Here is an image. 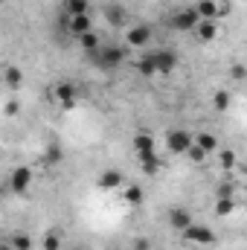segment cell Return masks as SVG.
<instances>
[{
	"mask_svg": "<svg viewBox=\"0 0 247 250\" xmlns=\"http://www.w3.org/2000/svg\"><path fill=\"white\" fill-rule=\"evenodd\" d=\"M169 23H172V29H178V32H195L198 23H201V15H198L195 6H186V9H178V12L172 15Z\"/></svg>",
	"mask_w": 247,
	"mask_h": 250,
	"instance_id": "cell-1",
	"label": "cell"
},
{
	"mask_svg": "<svg viewBox=\"0 0 247 250\" xmlns=\"http://www.w3.org/2000/svg\"><path fill=\"white\" fill-rule=\"evenodd\" d=\"M125 56H128V50H125V47L111 44V47H102L99 53H93L90 59L99 64V67H105V70H114V67H120V64L125 62Z\"/></svg>",
	"mask_w": 247,
	"mask_h": 250,
	"instance_id": "cell-2",
	"label": "cell"
},
{
	"mask_svg": "<svg viewBox=\"0 0 247 250\" xmlns=\"http://www.w3.org/2000/svg\"><path fill=\"white\" fill-rule=\"evenodd\" d=\"M195 9L204 21H218V18L230 15V0H198Z\"/></svg>",
	"mask_w": 247,
	"mask_h": 250,
	"instance_id": "cell-3",
	"label": "cell"
},
{
	"mask_svg": "<svg viewBox=\"0 0 247 250\" xmlns=\"http://www.w3.org/2000/svg\"><path fill=\"white\" fill-rule=\"evenodd\" d=\"M192 143H195V137H192L189 131H184V128H172V131L166 134V148H169V154H186Z\"/></svg>",
	"mask_w": 247,
	"mask_h": 250,
	"instance_id": "cell-4",
	"label": "cell"
},
{
	"mask_svg": "<svg viewBox=\"0 0 247 250\" xmlns=\"http://www.w3.org/2000/svg\"><path fill=\"white\" fill-rule=\"evenodd\" d=\"M184 242L189 245H201V248H209V245H215V233L206 227V224H189L184 230Z\"/></svg>",
	"mask_w": 247,
	"mask_h": 250,
	"instance_id": "cell-5",
	"label": "cell"
},
{
	"mask_svg": "<svg viewBox=\"0 0 247 250\" xmlns=\"http://www.w3.org/2000/svg\"><path fill=\"white\" fill-rule=\"evenodd\" d=\"M29 187H32V169H26V166L12 169V175H9V181H6V189L15 192V195H26Z\"/></svg>",
	"mask_w": 247,
	"mask_h": 250,
	"instance_id": "cell-6",
	"label": "cell"
},
{
	"mask_svg": "<svg viewBox=\"0 0 247 250\" xmlns=\"http://www.w3.org/2000/svg\"><path fill=\"white\" fill-rule=\"evenodd\" d=\"M53 99L62 105V108H76V99H79V90H76V84H70V82H59L56 84V90H53Z\"/></svg>",
	"mask_w": 247,
	"mask_h": 250,
	"instance_id": "cell-7",
	"label": "cell"
},
{
	"mask_svg": "<svg viewBox=\"0 0 247 250\" xmlns=\"http://www.w3.org/2000/svg\"><path fill=\"white\" fill-rule=\"evenodd\" d=\"M67 32L76 35V38L93 32V21H90V15H73V18L67 15Z\"/></svg>",
	"mask_w": 247,
	"mask_h": 250,
	"instance_id": "cell-8",
	"label": "cell"
},
{
	"mask_svg": "<svg viewBox=\"0 0 247 250\" xmlns=\"http://www.w3.org/2000/svg\"><path fill=\"white\" fill-rule=\"evenodd\" d=\"M134 151H137V160H140V163L148 160V157H154V137L145 134V131H140V134L134 137Z\"/></svg>",
	"mask_w": 247,
	"mask_h": 250,
	"instance_id": "cell-9",
	"label": "cell"
},
{
	"mask_svg": "<svg viewBox=\"0 0 247 250\" xmlns=\"http://www.w3.org/2000/svg\"><path fill=\"white\" fill-rule=\"evenodd\" d=\"M151 56H154V64H157V73H163V76H169V73L178 67L175 50H154Z\"/></svg>",
	"mask_w": 247,
	"mask_h": 250,
	"instance_id": "cell-10",
	"label": "cell"
},
{
	"mask_svg": "<svg viewBox=\"0 0 247 250\" xmlns=\"http://www.w3.org/2000/svg\"><path fill=\"white\" fill-rule=\"evenodd\" d=\"M151 41V26L148 23H137L128 29V47H145Z\"/></svg>",
	"mask_w": 247,
	"mask_h": 250,
	"instance_id": "cell-11",
	"label": "cell"
},
{
	"mask_svg": "<svg viewBox=\"0 0 247 250\" xmlns=\"http://www.w3.org/2000/svg\"><path fill=\"white\" fill-rule=\"evenodd\" d=\"M96 187L99 189H120L123 187V172H117V169H105V172H99Z\"/></svg>",
	"mask_w": 247,
	"mask_h": 250,
	"instance_id": "cell-12",
	"label": "cell"
},
{
	"mask_svg": "<svg viewBox=\"0 0 247 250\" xmlns=\"http://www.w3.org/2000/svg\"><path fill=\"white\" fill-rule=\"evenodd\" d=\"M169 224H172L175 230H181V233H184L186 227H189V224H195V221H192V212H189V209L175 207V209H169Z\"/></svg>",
	"mask_w": 247,
	"mask_h": 250,
	"instance_id": "cell-13",
	"label": "cell"
},
{
	"mask_svg": "<svg viewBox=\"0 0 247 250\" xmlns=\"http://www.w3.org/2000/svg\"><path fill=\"white\" fill-rule=\"evenodd\" d=\"M195 35H198V41H212V38H218V21H204V18H201Z\"/></svg>",
	"mask_w": 247,
	"mask_h": 250,
	"instance_id": "cell-14",
	"label": "cell"
},
{
	"mask_svg": "<svg viewBox=\"0 0 247 250\" xmlns=\"http://www.w3.org/2000/svg\"><path fill=\"white\" fill-rule=\"evenodd\" d=\"M105 21H108V26H114V29H123L125 21H128V15H125L123 6H108V9H105Z\"/></svg>",
	"mask_w": 247,
	"mask_h": 250,
	"instance_id": "cell-15",
	"label": "cell"
},
{
	"mask_svg": "<svg viewBox=\"0 0 247 250\" xmlns=\"http://www.w3.org/2000/svg\"><path fill=\"white\" fill-rule=\"evenodd\" d=\"M137 73H140L143 79H151V76H157V64H154V56H151V53L140 56V62H137Z\"/></svg>",
	"mask_w": 247,
	"mask_h": 250,
	"instance_id": "cell-16",
	"label": "cell"
},
{
	"mask_svg": "<svg viewBox=\"0 0 247 250\" xmlns=\"http://www.w3.org/2000/svg\"><path fill=\"white\" fill-rule=\"evenodd\" d=\"M64 15H87V9H90V0H64L62 3Z\"/></svg>",
	"mask_w": 247,
	"mask_h": 250,
	"instance_id": "cell-17",
	"label": "cell"
},
{
	"mask_svg": "<svg viewBox=\"0 0 247 250\" xmlns=\"http://www.w3.org/2000/svg\"><path fill=\"white\" fill-rule=\"evenodd\" d=\"M3 79H6L9 87H21V84H23V70L15 67V64H9V67L3 70Z\"/></svg>",
	"mask_w": 247,
	"mask_h": 250,
	"instance_id": "cell-18",
	"label": "cell"
},
{
	"mask_svg": "<svg viewBox=\"0 0 247 250\" xmlns=\"http://www.w3.org/2000/svg\"><path fill=\"white\" fill-rule=\"evenodd\" d=\"M195 143L206 151V154H212V151H218V137L215 134H209V131H204V134H198L195 137Z\"/></svg>",
	"mask_w": 247,
	"mask_h": 250,
	"instance_id": "cell-19",
	"label": "cell"
},
{
	"mask_svg": "<svg viewBox=\"0 0 247 250\" xmlns=\"http://www.w3.org/2000/svg\"><path fill=\"white\" fill-rule=\"evenodd\" d=\"M79 44H82V50H84L87 56H93V53H99V50H102V47H99V35H96V32L82 35V38H79Z\"/></svg>",
	"mask_w": 247,
	"mask_h": 250,
	"instance_id": "cell-20",
	"label": "cell"
},
{
	"mask_svg": "<svg viewBox=\"0 0 247 250\" xmlns=\"http://www.w3.org/2000/svg\"><path fill=\"white\" fill-rule=\"evenodd\" d=\"M218 163H221V169H236V163H239V157H236V151L233 148H221L218 151Z\"/></svg>",
	"mask_w": 247,
	"mask_h": 250,
	"instance_id": "cell-21",
	"label": "cell"
},
{
	"mask_svg": "<svg viewBox=\"0 0 247 250\" xmlns=\"http://www.w3.org/2000/svg\"><path fill=\"white\" fill-rule=\"evenodd\" d=\"M41 248H44V250H62V233H59V230H50V233H44V239H41Z\"/></svg>",
	"mask_w": 247,
	"mask_h": 250,
	"instance_id": "cell-22",
	"label": "cell"
},
{
	"mask_svg": "<svg viewBox=\"0 0 247 250\" xmlns=\"http://www.w3.org/2000/svg\"><path fill=\"white\" fill-rule=\"evenodd\" d=\"M160 166H163V163H160V157L154 154V157H148V160H143V163H140V172H143V175H148V178H154V175L160 172Z\"/></svg>",
	"mask_w": 247,
	"mask_h": 250,
	"instance_id": "cell-23",
	"label": "cell"
},
{
	"mask_svg": "<svg viewBox=\"0 0 247 250\" xmlns=\"http://www.w3.org/2000/svg\"><path fill=\"white\" fill-rule=\"evenodd\" d=\"M233 209H236V201L233 198H215V215H233Z\"/></svg>",
	"mask_w": 247,
	"mask_h": 250,
	"instance_id": "cell-24",
	"label": "cell"
},
{
	"mask_svg": "<svg viewBox=\"0 0 247 250\" xmlns=\"http://www.w3.org/2000/svg\"><path fill=\"white\" fill-rule=\"evenodd\" d=\"M6 242H9L15 250H32V239H29L26 233H15V236H9Z\"/></svg>",
	"mask_w": 247,
	"mask_h": 250,
	"instance_id": "cell-25",
	"label": "cell"
},
{
	"mask_svg": "<svg viewBox=\"0 0 247 250\" xmlns=\"http://www.w3.org/2000/svg\"><path fill=\"white\" fill-rule=\"evenodd\" d=\"M212 108L224 114V111L230 108V93H227V90H215V96H212Z\"/></svg>",
	"mask_w": 247,
	"mask_h": 250,
	"instance_id": "cell-26",
	"label": "cell"
},
{
	"mask_svg": "<svg viewBox=\"0 0 247 250\" xmlns=\"http://www.w3.org/2000/svg\"><path fill=\"white\" fill-rule=\"evenodd\" d=\"M186 157H189L192 163H204V160H206L209 154H206V151H204V148H201L198 143H192V146H189V151H186Z\"/></svg>",
	"mask_w": 247,
	"mask_h": 250,
	"instance_id": "cell-27",
	"label": "cell"
},
{
	"mask_svg": "<svg viewBox=\"0 0 247 250\" xmlns=\"http://www.w3.org/2000/svg\"><path fill=\"white\" fill-rule=\"evenodd\" d=\"M44 163H47V166H56V163H62V148H59L56 143L47 148V154H44Z\"/></svg>",
	"mask_w": 247,
	"mask_h": 250,
	"instance_id": "cell-28",
	"label": "cell"
},
{
	"mask_svg": "<svg viewBox=\"0 0 247 250\" xmlns=\"http://www.w3.org/2000/svg\"><path fill=\"white\" fill-rule=\"evenodd\" d=\"M123 198L128 201V204H143V189L140 187H125Z\"/></svg>",
	"mask_w": 247,
	"mask_h": 250,
	"instance_id": "cell-29",
	"label": "cell"
},
{
	"mask_svg": "<svg viewBox=\"0 0 247 250\" xmlns=\"http://www.w3.org/2000/svg\"><path fill=\"white\" fill-rule=\"evenodd\" d=\"M236 195V184H221L215 189V198H233Z\"/></svg>",
	"mask_w": 247,
	"mask_h": 250,
	"instance_id": "cell-30",
	"label": "cell"
},
{
	"mask_svg": "<svg viewBox=\"0 0 247 250\" xmlns=\"http://www.w3.org/2000/svg\"><path fill=\"white\" fill-rule=\"evenodd\" d=\"M230 76L236 79V82H245V76H247V70L242 67V64H236V67H230Z\"/></svg>",
	"mask_w": 247,
	"mask_h": 250,
	"instance_id": "cell-31",
	"label": "cell"
},
{
	"mask_svg": "<svg viewBox=\"0 0 247 250\" xmlns=\"http://www.w3.org/2000/svg\"><path fill=\"white\" fill-rule=\"evenodd\" d=\"M18 111H21V105H18V99H9V102H6V117H15Z\"/></svg>",
	"mask_w": 247,
	"mask_h": 250,
	"instance_id": "cell-32",
	"label": "cell"
},
{
	"mask_svg": "<svg viewBox=\"0 0 247 250\" xmlns=\"http://www.w3.org/2000/svg\"><path fill=\"white\" fill-rule=\"evenodd\" d=\"M134 250H151V242L148 239H134Z\"/></svg>",
	"mask_w": 247,
	"mask_h": 250,
	"instance_id": "cell-33",
	"label": "cell"
},
{
	"mask_svg": "<svg viewBox=\"0 0 247 250\" xmlns=\"http://www.w3.org/2000/svg\"><path fill=\"white\" fill-rule=\"evenodd\" d=\"M0 250H15V248H12L9 242H3V245H0Z\"/></svg>",
	"mask_w": 247,
	"mask_h": 250,
	"instance_id": "cell-34",
	"label": "cell"
},
{
	"mask_svg": "<svg viewBox=\"0 0 247 250\" xmlns=\"http://www.w3.org/2000/svg\"><path fill=\"white\" fill-rule=\"evenodd\" d=\"M0 3H6V0H0Z\"/></svg>",
	"mask_w": 247,
	"mask_h": 250,
	"instance_id": "cell-35",
	"label": "cell"
},
{
	"mask_svg": "<svg viewBox=\"0 0 247 250\" xmlns=\"http://www.w3.org/2000/svg\"><path fill=\"white\" fill-rule=\"evenodd\" d=\"M111 250H117V248H111Z\"/></svg>",
	"mask_w": 247,
	"mask_h": 250,
	"instance_id": "cell-36",
	"label": "cell"
}]
</instances>
